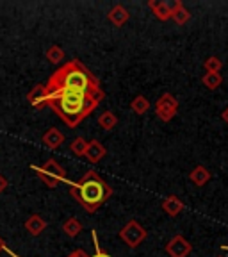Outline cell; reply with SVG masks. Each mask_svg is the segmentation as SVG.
<instances>
[{"label":"cell","instance_id":"cell-18","mask_svg":"<svg viewBox=\"0 0 228 257\" xmlns=\"http://www.w3.org/2000/svg\"><path fill=\"white\" fill-rule=\"evenodd\" d=\"M98 125H100L104 131H112V128L118 125V116L112 111H104L98 116Z\"/></svg>","mask_w":228,"mask_h":257},{"label":"cell","instance_id":"cell-21","mask_svg":"<svg viewBox=\"0 0 228 257\" xmlns=\"http://www.w3.org/2000/svg\"><path fill=\"white\" fill-rule=\"evenodd\" d=\"M45 56H47V59L52 64H59L61 61L64 59V50L59 47V45H52V47L45 52Z\"/></svg>","mask_w":228,"mask_h":257},{"label":"cell","instance_id":"cell-6","mask_svg":"<svg viewBox=\"0 0 228 257\" xmlns=\"http://www.w3.org/2000/svg\"><path fill=\"white\" fill-rule=\"evenodd\" d=\"M178 111V100L171 93L160 95V98L155 102V112L162 121H171Z\"/></svg>","mask_w":228,"mask_h":257},{"label":"cell","instance_id":"cell-20","mask_svg":"<svg viewBox=\"0 0 228 257\" xmlns=\"http://www.w3.org/2000/svg\"><path fill=\"white\" fill-rule=\"evenodd\" d=\"M130 107H132V111L136 112V114H144V112H148V109H150V100L146 96L139 95L132 100Z\"/></svg>","mask_w":228,"mask_h":257},{"label":"cell","instance_id":"cell-25","mask_svg":"<svg viewBox=\"0 0 228 257\" xmlns=\"http://www.w3.org/2000/svg\"><path fill=\"white\" fill-rule=\"evenodd\" d=\"M8 186H9L8 179H6V177L2 175V173H0V195H2V193L6 191V188H8Z\"/></svg>","mask_w":228,"mask_h":257},{"label":"cell","instance_id":"cell-13","mask_svg":"<svg viewBox=\"0 0 228 257\" xmlns=\"http://www.w3.org/2000/svg\"><path fill=\"white\" fill-rule=\"evenodd\" d=\"M25 229L31 236H41L43 230L47 229V221L40 216V214H31V216L25 220Z\"/></svg>","mask_w":228,"mask_h":257},{"label":"cell","instance_id":"cell-11","mask_svg":"<svg viewBox=\"0 0 228 257\" xmlns=\"http://www.w3.org/2000/svg\"><path fill=\"white\" fill-rule=\"evenodd\" d=\"M169 8H171V20L175 22V24L185 25L191 20V13H189V9L182 4L180 0H175L173 4H169Z\"/></svg>","mask_w":228,"mask_h":257},{"label":"cell","instance_id":"cell-24","mask_svg":"<svg viewBox=\"0 0 228 257\" xmlns=\"http://www.w3.org/2000/svg\"><path fill=\"white\" fill-rule=\"evenodd\" d=\"M91 237H93V243H95V255H91V257H111L107 252H104V250L100 248V243H98V234H96V230H93V232H91Z\"/></svg>","mask_w":228,"mask_h":257},{"label":"cell","instance_id":"cell-1","mask_svg":"<svg viewBox=\"0 0 228 257\" xmlns=\"http://www.w3.org/2000/svg\"><path fill=\"white\" fill-rule=\"evenodd\" d=\"M47 96L57 95V93H91V95H104L100 82L86 68L79 59H72L64 63L48 77Z\"/></svg>","mask_w":228,"mask_h":257},{"label":"cell","instance_id":"cell-28","mask_svg":"<svg viewBox=\"0 0 228 257\" xmlns=\"http://www.w3.org/2000/svg\"><path fill=\"white\" fill-rule=\"evenodd\" d=\"M4 250H6V243H4V239L0 237V252H4Z\"/></svg>","mask_w":228,"mask_h":257},{"label":"cell","instance_id":"cell-15","mask_svg":"<svg viewBox=\"0 0 228 257\" xmlns=\"http://www.w3.org/2000/svg\"><path fill=\"white\" fill-rule=\"evenodd\" d=\"M162 209H164V213L169 214V216H178L182 213V209H184V202L178 197H175V195H171V197H168L162 202Z\"/></svg>","mask_w":228,"mask_h":257},{"label":"cell","instance_id":"cell-12","mask_svg":"<svg viewBox=\"0 0 228 257\" xmlns=\"http://www.w3.org/2000/svg\"><path fill=\"white\" fill-rule=\"evenodd\" d=\"M148 8L152 9L153 16H155L157 20H160V22L171 20V8H169L168 2H162V0H150Z\"/></svg>","mask_w":228,"mask_h":257},{"label":"cell","instance_id":"cell-8","mask_svg":"<svg viewBox=\"0 0 228 257\" xmlns=\"http://www.w3.org/2000/svg\"><path fill=\"white\" fill-rule=\"evenodd\" d=\"M105 156H107V149H105L100 141H98V140L88 141V149H86V152H84V157L89 161V163H91V165L100 163Z\"/></svg>","mask_w":228,"mask_h":257},{"label":"cell","instance_id":"cell-22","mask_svg":"<svg viewBox=\"0 0 228 257\" xmlns=\"http://www.w3.org/2000/svg\"><path fill=\"white\" fill-rule=\"evenodd\" d=\"M203 66L208 73H219L221 68H223V61L216 56H210V57H207V61L203 63Z\"/></svg>","mask_w":228,"mask_h":257},{"label":"cell","instance_id":"cell-26","mask_svg":"<svg viewBox=\"0 0 228 257\" xmlns=\"http://www.w3.org/2000/svg\"><path fill=\"white\" fill-rule=\"evenodd\" d=\"M68 257H89V255L84 252V250H80V248H79V250H73V252L70 253Z\"/></svg>","mask_w":228,"mask_h":257},{"label":"cell","instance_id":"cell-23","mask_svg":"<svg viewBox=\"0 0 228 257\" xmlns=\"http://www.w3.org/2000/svg\"><path fill=\"white\" fill-rule=\"evenodd\" d=\"M86 149H88V141L84 140V138H75V140L70 143V150H72L75 156H79V157H82L84 156V152H86Z\"/></svg>","mask_w":228,"mask_h":257},{"label":"cell","instance_id":"cell-29","mask_svg":"<svg viewBox=\"0 0 228 257\" xmlns=\"http://www.w3.org/2000/svg\"><path fill=\"white\" fill-rule=\"evenodd\" d=\"M4 252L11 253V255H13V257H18V255H16V253H13V252H11V250H9V248H8V246H6V250H4Z\"/></svg>","mask_w":228,"mask_h":257},{"label":"cell","instance_id":"cell-4","mask_svg":"<svg viewBox=\"0 0 228 257\" xmlns=\"http://www.w3.org/2000/svg\"><path fill=\"white\" fill-rule=\"evenodd\" d=\"M32 170L36 172V175L43 181V184L47 186V188L54 189L63 181H66V170H64L56 159L45 161L41 166H32Z\"/></svg>","mask_w":228,"mask_h":257},{"label":"cell","instance_id":"cell-9","mask_svg":"<svg viewBox=\"0 0 228 257\" xmlns=\"http://www.w3.org/2000/svg\"><path fill=\"white\" fill-rule=\"evenodd\" d=\"M47 89H45V84H36L34 88L29 91L27 95V100L29 104L32 105V107L36 109H43L47 107Z\"/></svg>","mask_w":228,"mask_h":257},{"label":"cell","instance_id":"cell-2","mask_svg":"<svg viewBox=\"0 0 228 257\" xmlns=\"http://www.w3.org/2000/svg\"><path fill=\"white\" fill-rule=\"evenodd\" d=\"M104 95H91V93H57L47 98V107H52L56 114L68 125L77 127L82 120L91 114L98 104L104 100Z\"/></svg>","mask_w":228,"mask_h":257},{"label":"cell","instance_id":"cell-3","mask_svg":"<svg viewBox=\"0 0 228 257\" xmlns=\"http://www.w3.org/2000/svg\"><path fill=\"white\" fill-rule=\"evenodd\" d=\"M70 195L79 202L88 213H95L112 195V188L95 170H89L79 181L70 186Z\"/></svg>","mask_w":228,"mask_h":257},{"label":"cell","instance_id":"cell-27","mask_svg":"<svg viewBox=\"0 0 228 257\" xmlns=\"http://www.w3.org/2000/svg\"><path fill=\"white\" fill-rule=\"evenodd\" d=\"M221 118L224 120V123H228V107H224V111H223V114H221Z\"/></svg>","mask_w":228,"mask_h":257},{"label":"cell","instance_id":"cell-5","mask_svg":"<svg viewBox=\"0 0 228 257\" xmlns=\"http://www.w3.org/2000/svg\"><path fill=\"white\" fill-rule=\"evenodd\" d=\"M146 236H148L146 229H144L143 225L136 220H130L127 225H125L123 229L120 230L121 241H123L128 248H137V246L146 239Z\"/></svg>","mask_w":228,"mask_h":257},{"label":"cell","instance_id":"cell-16","mask_svg":"<svg viewBox=\"0 0 228 257\" xmlns=\"http://www.w3.org/2000/svg\"><path fill=\"white\" fill-rule=\"evenodd\" d=\"M189 179H191V182L194 186H198V188H201V186H205L208 181H210V172H208L205 166L198 165L196 168L192 170L191 175H189Z\"/></svg>","mask_w":228,"mask_h":257},{"label":"cell","instance_id":"cell-17","mask_svg":"<svg viewBox=\"0 0 228 257\" xmlns=\"http://www.w3.org/2000/svg\"><path fill=\"white\" fill-rule=\"evenodd\" d=\"M63 232L70 237H77L80 232H82V223H80L77 218H68V220L63 223Z\"/></svg>","mask_w":228,"mask_h":257},{"label":"cell","instance_id":"cell-14","mask_svg":"<svg viewBox=\"0 0 228 257\" xmlns=\"http://www.w3.org/2000/svg\"><path fill=\"white\" fill-rule=\"evenodd\" d=\"M107 18H109V22H111L112 25L121 27V25H125L128 22V18H130V13H128L121 4H118V6H114L111 11H109Z\"/></svg>","mask_w":228,"mask_h":257},{"label":"cell","instance_id":"cell-10","mask_svg":"<svg viewBox=\"0 0 228 257\" xmlns=\"http://www.w3.org/2000/svg\"><path fill=\"white\" fill-rule=\"evenodd\" d=\"M41 141H43V145L47 147V149L50 150H57L61 147V145L64 143V134L61 133L59 128L52 127L48 128L47 133L43 134V138H41Z\"/></svg>","mask_w":228,"mask_h":257},{"label":"cell","instance_id":"cell-19","mask_svg":"<svg viewBox=\"0 0 228 257\" xmlns=\"http://www.w3.org/2000/svg\"><path fill=\"white\" fill-rule=\"evenodd\" d=\"M201 82H203V86L207 89H217L221 86V82H223V77H221V73H205L203 77H201Z\"/></svg>","mask_w":228,"mask_h":257},{"label":"cell","instance_id":"cell-7","mask_svg":"<svg viewBox=\"0 0 228 257\" xmlns=\"http://www.w3.org/2000/svg\"><path fill=\"white\" fill-rule=\"evenodd\" d=\"M191 252H192V245L184 236H180V234H176L175 237H171L166 243V253L169 257H187Z\"/></svg>","mask_w":228,"mask_h":257}]
</instances>
